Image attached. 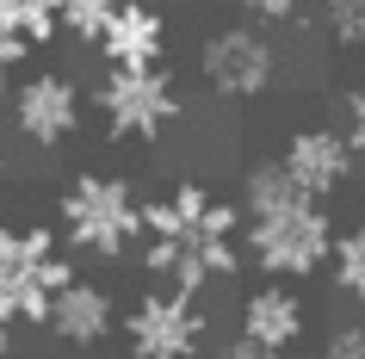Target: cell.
<instances>
[{
  "instance_id": "cell-1",
  "label": "cell",
  "mask_w": 365,
  "mask_h": 359,
  "mask_svg": "<svg viewBox=\"0 0 365 359\" xmlns=\"http://www.w3.org/2000/svg\"><path fill=\"white\" fill-rule=\"evenodd\" d=\"M56 236L81 261L130 266V254L143 248V192L124 173H75L56 198Z\"/></svg>"
},
{
  "instance_id": "cell-2",
  "label": "cell",
  "mask_w": 365,
  "mask_h": 359,
  "mask_svg": "<svg viewBox=\"0 0 365 359\" xmlns=\"http://www.w3.org/2000/svg\"><path fill=\"white\" fill-rule=\"evenodd\" d=\"M328 248H334V223L316 198H297L285 211H267V217H242V261L267 279H316L328 266Z\"/></svg>"
},
{
  "instance_id": "cell-3",
  "label": "cell",
  "mask_w": 365,
  "mask_h": 359,
  "mask_svg": "<svg viewBox=\"0 0 365 359\" xmlns=\"http://www.w3.org/2000/svg\"><path fill=\"white\" fill-rule=\"evenodd\" d=\"M93 112L106 118L112 143H161L180 124L186 99L168 69H106L93 87Z\"/></svg>"
},
{
  "instance_id": "cell-4",
  "label": "cell",
  "mask_w": 365,
  "mask_h": 359,
  "mask_svg": "<svg viewBox=\"0 0 365 359\" xmlns=\"http://www.w3.org/2000/svg\"><path fill=\"white\" fill-rule=\"evenodd\" d=\"M205 340H211L205 298L149 285V291H136L130 310H124V347H130V359H198Z\"/></svg>"
},
{
  "instance_id": "cell-5",
  "label": "cell",
  "mask_w": 365,
  "mask_h": 359,
  "mask_svg": "<svg viewBox=\"0 0 365 359\" xmlns=\"http://www.w3.org/2000/svg\"><path fill=\"white\" fill-rule=\"evenodd\" d=\"M198 75L217 99L230 106H254L279 87V44L260 25H217L211 38L198 44Z\"/></svg>"
},
{
  "instance_id": "cell-6",
  "label": "cell",
  "mask_w": 365,
  "mask_h": 359,
  "mask_svg": "<svg viewBox=\"0 0 365 359\" xmlns=\"http://www.w3.org/2000/svg\"><path fill=\"white\" fill-rule=\"evenodd\" d=\"M143 236L192 242V236H242V205L211 192L205 180H180L161 198H143Z\"/></svg>"
},
{
  "instance_id": "cell-7",
  "label": "cell",
  "mask_w": 365,
  "mask_h": 359,
  "mask_svg": "<svg viewBox=\"0 0 365 359\" xmlns=\"http://www.w3.org/2000/svg\"><path fill=\"white\" fill-rule=\"evenodd\" d=\"M13 131L31 149H62L81 131V87L62 69H38V75L13 81Z\"/></svg>"
},
{
  "instance_id": "cell-8",
  "label": "cell",
  "mask_w": 365,
  "mask_h": 359,
  "mask_svg": "<svg viewBox=\"0 0 365 359\" xmlns=\"http://www.w3.org/2000/svg\"><path fill=\"white\" fill-rule=\"evenodd\" d=\"M272 161H279V168L291 173V186L304 192V198H316V205H328V198L353 180V168H359L353 149H346V136L334 131V124H297Z\"/></svg>"
},
{
  "instance_id": "cell-9",
  "label": "cell",
  "mask_w": 365,
  "mask_h": 359,
  "mask_svg": "<svg viewBox=\"0 0 365 359\" xmlns=\"http://www.w3.org/2000/svg\"><path fill=\"white\" fill-rule=\"evenodd\" d=\"M304 328H309V303L285 279L254 285L248 298H242V310H235V335L254 340V347H272V353H291L304 340Z\"/></svg>"
},
{
  "instance_id": "cell-10",
  "label": "cell",
  "mask_w": 365,
  "mask_h": 359,
  "mask_svg": "<svg viewBox=\"0 0 365 359\" xmlns=\"http://www.w3.org/2000/svg\"><path fill=\"white\" fill-rule=\"evenodd\" d=\"M50 335L62 340V347H75V353H87V347H99V340H112V328H118V298L106 291L99 279H68L50 298V322H43Z\"/></svg>"
},
{
  "instance_id": "cell-11",
  "label": "cell",
  "mask_w": 365,
  "mask_h": 359,
  "mask_svg": "<svg viewBox=\"0 0 365 359\" xmlns=\"http://www.w3.org/2000/svg\"><path fill=\"white\" fill-rule=\"evenodd\" d=\"M93 50L106 56V69H161V56H168V19H161V6L118 0L112 25L99 31Z\"/></svg>"
},
{
  "instance_id": "cell-12",
  "label": "cell",
  "mask_w": 365,
  "mask_h": 359,
  "mask_svg": "<svg viewBox=\"0 0 365 359\" xmlns=\"http://www.w3.org/2000/svg\"><path fill=\"white\" fill-rule=\"evenodd\" d=\"M75 279V261L56 254V261L38 266H0V322L6 328H43L50 322V298Z\"/></svg>"
},
{
  "instance_id": "cell-13",
  "label": "cell",
  "mask_w": 365,
  "mask_h": 359,
  "mask_svg": "<svg viewBox=\"0 0 365 359\" xmlns=\"http://www.w3.org/2000/svg\"><path fill=\"white\" fill-rule=\"evenodd\" d=\"M0 31H13L19 44L43 50L62 31V0H0Z\"/></svg>"
},
{
  "instance_id": "cell-14",
  "label": "cell",
  "mask_w": 365,
  "mask_h": 359,
  "mask_svg": "<svg viewBox=\"0 0 365 359\" xmlns=\"http://www.w3.org/2000/svg\"><path fill=\"white\" fill-rule=\"evenodd\" d=\"M328 273H334V291H341L346 303H365V217L353 229H334Z\"/></svg>"
},
{
  "instance_id": "cell-15",
  "label": "cell",
  "mask_w": 365,
  "mask_h": 359,
  "mask_svg": "<svg viewBox=\"0 0 365 359\" xmlns=\"http://www.w3.org/2000/svg\"><path fill=\"white\" fill-rule=\"evenodd\" d=\"M56 254H62V236L50 223H0V266H38Z\"/></svg>"
},
{
  "instance_id": "cell-16",
  "label": "cell",
  "mask_w": 365,
  "mask_h": 359,
  "mask_svg": "<svg viewBox=\"0 0 365 359\" xmlns=\"http://www.w3.org/2000/svg\"><path fill=\"white\" fill-rule=\"evenodd\" d=\"M118 0H62V31L81 44H99V31L112 25Z\"/></svg>"
},
{
  "instance_id": "cell-17",
  "label": "cell",
  "mask_w": 365,
  "mask_h": 359,
  "mask_svg": "<svg viewBox=\"0 0 365 359\" xmlns=\"http://www.w3.org/2000/svg\"><path fill=\"white\" fill-rule=\"evenodd\" d=\"M235 6L248 13V25H260V31H267V25H297L316 0H235Z\"/></svg>"
},
{
  "instance_id": "cell-18",
  "label": "cell",
  "mask_w": 365,
  "mask_h": 359,
  "mask_svg": "<svg viewBox=\"0 0 365 359\" xmlns=\"http://www.w3.org/2000/svg\"><path fill=\"white\" fill-rule=\"evenodd\" d=\"M341 136H346V149H353V161L365 168V87H353L341 99Z\"/></svg>"
},
{
  "instance_id": "cell-19",
  "label": "cell",
  "mask_w": 365,
  "mask_h": 359,
  "mask_svg": "<svg viewBox=\"0 0 365 359\" xmlns=\"http://www.w3.org/2000/svg\"><path fill=\"white\" fill-rule=\"evenodd\" d=\"M316 359H365V322H341V328H328L322 353Z\"/></svg>"
},
{
  "instance_id": "cell-20",
  "label": "cell",
  "mask_w": 365,
  "mask_h": 359,
  "mask_svg": "<svg viewBox=\"0 0 365 359\" xmlns=\"http://www.w3.org/2000/svg\"><path fill=\"white\" fill-rule=\"evenodd\" d=\"M25 56H31V44H19L13 31H0V93L19 81V69H25Z\"/></svg>"
},
{
  "instance_id": "cell-21",
  "label": "cell",
  "mask_w": 365,
  "mask_h": 359,
  "mask_svg": "<svg viewBox=\"0 0 365 359\" xmlns=\"http://www.w3.org/2000/svg\"><path fill=\"white\" fill-rule=\"evenodd\" d=\"M217 359H285V353H272V347H254V340H223V347H217Z\"/></svg>"
},
{
  "instance_id": "cell-22",
  "label": "cell",
  "mask_w": 365,
  "mask_h": 359,
  "mask_svg": "<svg viewBox=\"0 0 365 359\" xmlns=\"http://www.w3.org/2000/svg\"><path fill=\"white\" fill-rule=\"evenodd\" d=\"M0 359H13V328L0 322Z\"/></svg>"
},
{
  "instance_id": "cell-23",
  "label": "cell",
  "mask_w": 365,
  "mask_h": 359,
  "mask_svg": "<svg viewBox=\"0 0 365 359\" xmlns=\"http://www.w3.org/2000/svg\"><path fill=\"white\" fill-rule=\"evenodd\" d=\"M353 50L365 56V13H359V31H353Z\"/></svg>"
},
{
  "instance_id": "cell-24",
  "label": "cell",
  "mask_w": 365,
  "mask_h": 359,
  "mask_svg": "<svg viewBox=\"0 0 365 359\" xmlns=\"http://www.w3.org/2000/svg\"><path fill=\"white\" fill-rule=\"evenodd\" d=\"M6 168H13V161H6V149H0V186H6Z\"/></svg>"
}]
</instances>
